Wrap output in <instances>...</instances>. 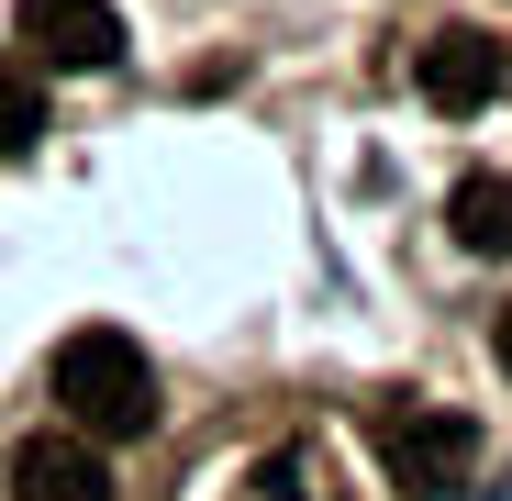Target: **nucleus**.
<instances>
[{"label":"nucleus","instance_id":"20e7f679","mask_svg":"<svg viewBox=\"0 0 512 501\" xmlns=\"http://www.w3.org/2000/svg\"><path fill=\"white\" fill-rule=\"evenodd\" d=\"M412 78H423V101H435L446 123H468V112H490V101H501V78H512V67H501V45H490L479 23H446L435 45H423V67H412Z\"/></svg>","mask_w":512,"mask_h":501},{"label":"nucleus","instance_id":"1a4fd4ad","mask_svg":"<svg viewBox=\"0 0 512 501\" xmlns=\"http://www.w3.org/2000/svg\"><path fill=\"white\" fill-rule=\"evenodd\" d=\"M490 357H501V379H512V301H501V323H490Z\"/></svg>","mask_w":512,"mask_h":501},{"label":"nucleus","instance_id":"f257e3e1","mask_svg":"<svg viewBox=\"0 0 512 501\" xmlns=\"http://www.w3.org/2000/svg\"><path fill=\"white\" fill-rule=\"evenodd\" d=\"M56 412L90 446H123V435L156 424V368H145V346H134L123 323H78L67 346H56Z\"/></svg>","mask_w":512,"mask_h":501},{"label":"nucleus","instance_id":"6e6552de","mask_svg":"<svg viewBox=\"0 0 512 501\" xmlns=\"http://www.w3.org/2000/svg\"><path fill=\"white\" fill-rule=\"evenodd\" d=\"M245 501H301V457H268V468L245 479Z\"/></svg>","mask_w":512,"mask_h":501},{"label":"nucleus","instance_id":"7ed1b4c3","mask_svg":"<svg viewBox=\"0 0 512 501\" xmlns=\"http://www.w3.org/2000/svg\"><path fill=\"white\" fill-rule=\"evenodd\" d=\"M12 56L90 78V67L123 56V12H112V0H12Z\"/></svg>","mask_w":512,"mask_h":501},{"label":"nucleus","instance_id":"39448f33","mask_svg":"<svg viewBox=\"0 0 512 501\" xmlns=\"http://www.w3.org/2000/svg\"><path fill=\"white\" fill-rule=\"evenodd\" d=\"M12 501H112V468L90 435H34L12 457Z\"/></svg>","mask_w":512,"mask_h":501},{"label":"nucleus","instance_id":"f03ea898","mask_svg":"<svg viewBox=\"0 0 512 501\" xmlns=\"http://www.w3.org/2000/svg\"><path fill=\"white\" fill-rule=\"evenodd\" d=\"M368 446H379L390 490H412V501H446L479 479V424L446 401H368Z\"/></svg>","mask_w":512,"mask_h":501},{"label":"nucleus","instance_id":"0eeeda50","mask_svg":"<svg viewBox=\"0 0 512 501\" xmlns=\"http://www.w3.org/2000/svg\"><path fill=\"white\" fill-rule=\"evenodd\" d=\"M34 134H45V78L0 45V156H34Z\"/></svg>","mask_w":512,"mask_h":501},{"label":"nucleus","instance_id":"423d86ee","mask_svg":"<svg viewBox=\"0 0 512 501\" xmlns=\"http://www.w3.org/2000/svg\"><path fill=\"white\" fill-rule=\"evenodd\" d=\"M446 234L468 245V257H512V179L501 167H479V179L446 190Z\"/></svg>","mask_w":512,"mask_h":501}]
</instances>
